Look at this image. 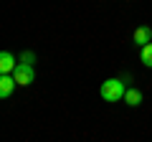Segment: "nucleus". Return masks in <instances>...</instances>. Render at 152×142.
<instances>
[{
	"instance_id": "obj_1",
	"label": "nucleus",
	"mask_w": 152,
	"mask_h": 142,
	"mask_svg": "<svg viewBox=\"0 0 152 142\" xmlns=\"http://www.w3.org/2000/svg\"><path fill=\"white\" fill-rule=\"evenodd\" d=\"M124 91H127L124 79H107V81H102V89H99L104 102H122Z\"/></svg>"
},
{
	"instance_id": "obj_2",
	"label": "nucleus",
	"mask_w": 152,
	"mask_h": 142,
	"mask_svg": "<svg viewBox=\"0 0 152 142\" xmlns=\"http://www.w3.org/2000/svg\"><path fill=\"white\" fill-rule=\"evenodd\" d=\"M13 79H15V84H20V86L33 84V81H36V69H33V64H23V61H18V66L13 69Z\"/></svg>"
},
{
	"instance_id": "obj_3",
	"label": "nucleus",
	"mask_w": 152,
	"mask_h": 142,
	"mask_svg": "<svg viewBox=\"0 0 152 142\" xmlns=\"http://www.w3.org/2000/svg\"><path fill=\"white\" fill-rule=\"evenodd\" d=\"M132 41H134L137 46H147V43H152V28L150 26H137L134 28V33H132Z\"/></svg>"
},
{
	"instance_id": "obj_4",
	"label": "nucleus",
	"mask_w": 152,
	"mask_h": 142,
	"mask_svg": "<svg viewBox=\"0 0 152 142\" xmlns=\"http://www.w3.org/2000/svg\"><path fill=\"white\" fill-rule=\"evenodd\" d=\"M15 79H13V74H0V99H8L13 91H15Z\"/></svg>"
},
{
	"instance_id": "obj_5",
	"label": "nucleus",
	"mask_w": 152,
	"mask_h": 142,
	"mask_svg": "<svg viewBox=\"0 0 152 142\" xmlns=\"http://www.w3.org/2000/svg\"><path fill=\"white\" fill-rule=\"evenodd\" d=\"M15 66H18V59L10 51H0V74H13Z\"/></svg>"
},
{
	"instance_id": "obj_6",
	"label": "nucleus",
	"mask_w": 152,
	"mask_h": 142,
	"mask_svg": "<svg viewBox=\"0 0 152 142\" xmlns=\"http://www.w3.org/2000/svg\"><path fill=\"white\" fill-rule=\"evenodd\" d=\"M122 102H127L129 107H140V104H142V91H140V89H127Z\"/></svg>"
},
{
	"instance_id": "obj_7",
	"label": "nucleus",
	"mask_w": 152,
	"mask_h": 142,
	"mask_svg": "<svg viewBox=\"0 0 152 142\" xmlns=\"http://www.w3.org/2000/svg\"><path fill=\"white\" fill-rule=\"evenodd\" d=\"M140 61L147 66V69H152V43L142 46V51H140Z\"/></svg>"
},
{
	"instance_id": "obj_8",
	"label": "nucleus",
	"mask_w": 152,
	"mask_h": 142,
	"mask_svg": "<svg viewBox=\"0 0 152 142\" xmlns=\"http://www.w3.org/2000/svg\"><path fill=\"white\" fill-rule=\"evenodd\" d=\"M20 61H23V64H33V61H36V56H33V51H26V53L20 56Z\"/></svg>"
}]
</instances>
